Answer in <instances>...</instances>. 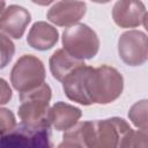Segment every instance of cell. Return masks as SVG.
I'll use <instances>...</instances> for the list:
<instances>
[{"instance_id": "obj_23", "label": "cell", "mask_w": 148, "mask_h": 148, "mask_svg": "<svg viewBox=\"0 0 148 148\" xmlns=\"http://www.w3.org/2000/svg\"><path fill=\"white\" fill-rule=\"evenodd\" d=\"M90 1L96 2V3H108V2H110L111 0H90Z\"/></svg>"}, {"instance_id": "obj_7", "label": "cell", "mask_w": 148, "mask_h": 148, "mask_svg": "<svg viewBox=\"0 0 148 148\" xmlns=\"http://www.w3.org/2000/svg\"><path fill=\"white\" fill-rule=\"evenodd\" d=\"M51 132L46 127L16 125L9 133L1 135L2 147H51Z\"/></svg>"}, {"instance_id": "obj_19", "label": "cell", "mask_w": 148, "mask_h": 148, "mask_svg": "<svg viewBox=\"0 0 148 148\" xmlns=\"http://www.w3.org/2000/svg\"><path fill=\"white\" fill-rule=\"evenodd\" d=\"M1 135H5L16 127V120L13 112L8 109L1 108Z\"/></svg>"}, {"instance_id": "obj_18", "label": "cell", "mask_w": 148, "mask_h": 148, "mask_svg": "<svg viewBox=\"0 0 148 148\" xmlns=\"http://www.w3.org/2000/svg\"><path fill=\"white\" fill-rule=\"evenodd\" d=\"M15 52V46L13 42L6 36L5 34H1V68H5L7 64L12 60Z\"/></svg>"}, {"instance_id": "obj_9", "label": "cell", "mask_w": 148, "mask_h": 148, "mask_svg": "<svg viewBox=\"0 0 148 148\" xmlns=\"http://www.w3.org/2000/svg\"><path fill=\"white\" fill-rule=\"evenodd\" d=\"M86 12L87 5L81 0H60L49 9L46 17L51 23L67 28L79 23Z\"/></svg>"}, {"instance_id": "obj_12", "label": "cell", "mask_w": 148, "mask_h": 148, "mask_svg": "<svg viewBox=\"0 0 148 148\" xmlns=\"http://www.w3.org/2000/svg\"><path fill=\"white\" fill-rule=\"evenodd\" d=\"M58 39L59 32L53 25L44 21H38L35 22L30 28L27 37V43L35 50L46 51L52 49L58 43Z\"/></svg>"}, {"instance_id": "obj_5", "label": "cell", "mask_w": 148, "mask_h": 148, "mask_svg": "<svg viewBox=\"0 0 148 148\" xmlns=\"http://www.w3.org/2000/svg\"><path fill=\"white\" fill-rule=\"evenodd\" d=\"M45 75V67L39 58L32 54H23L10 71V83L15 90L22 92L43 84Z\"/></svg>"}, {"instance_id": "obj_3", "label": "cell", "mask_w": 148, "mask_h": 148, "mask_svg": "<svg viewBox=\"0 0 148 148\" xmlns=\"http://www.w3.org/2000/svg\"><path fill=\"white\" fill-rule=\"evenodd\" d=\"M130 124L119 117L90 121L88 148H113L123 147L127 135L131 133Z\"/></svg>"}, {"instance_id": "obj_2", "label": "cell", "mask_w": 148, "mask_h": 148, "mask_svg": "<svg viewBox=\"0 0 148 148\" xmlns=\"http://www.w3.org/2000/svg\"><path fill=\"white\" fill-rule=\"evenodd\" d=\"M124 90V77L114 67L102 65L91 68L88 79V91L92 104H110Z\"/></svg>"}, {"instance_id": "obj_22", "label": "cell", "mask_w": 148, "mask_h": 148, "mask_svg": "<svg viewBox=\"0 0 148 148\" xmlns=\"http://www.w3.org/2000/svg\"><path fill=\"white\" fill-rule=\"evenodd\" d=\"M142 23H143V27H145V29L148 31V12L146 13V15H145V17H143V21H142Z\"/></svg>"}, {"instance_id": "obj_21", "label": "cell", "mask_w": 148, "mask_h": 148, "mask_svg": "<svg viewBox=\"0 0 148 148\" xmlns=\"http://www.w3.org/2000/svg\"><path fill=\"white\" fill-rule=\"evenodd\" d=\"M31 1L38 6H49L50 3H52L56 0H31Z\"/></svg>"}, {"instance_id": "obj_4", "label": "cell", "mask_w": 148, "mask_h": 148, "mask_svg": "<svg viewBox=\"0 0 148 148\" xmlns=\"http://www.w3.org/2000/svg\"><path fill=\"white\" fill-rule=\"evenodd\" d=\"M61 42L64 49L79 60L92 59L99 50L96 32L83 23L67 27L62 32Z\"/></svg>"}, {"instance_id": "obj_15", "label": "cell", "mask_w": 148, "mask_h": 148, "mask_svg": "<svg viewBox=\"0 0 148 148\" xmlns=\"http://www.w3.org/2000/svg\"><path fill=\"white\" fill-rule=\"evenodd\" d=\"M90 132V121H77L73 127L64 132L62 142L58 145L59 148L62 147H88Z\"/></svg>"}, {"instance_id": "obj_14", "label": "cell", "mask_w": 148, "mask_h": 148, "mask_svg": "<svg viewBox=\"0 0 148 148\" xmlns=\"http://www.w3.org/2000/svg\"><path fill=\"white\" fill-rule=\"evenodd\" d=\"M84 64V60H79L71 56L65 49L56 50L52 56L50 57L49 65H50V72L52 76L62 82L64 79L76 67Z\"/></svg>"}, {"instance_id": "obj_8", "label": "cell", "mask_w": 148, "mask_h": 148, "mask_svg": "<svg viewBox=\"0 0 148 148\" xmlns=\"http://www.w3.org/2000/svg\"><path fill=\"white\" fill-rule=\"evenodd\" d=\"M91 66L86 64L73 69L62 81V89L68 99L81 105H91L92 102L88 91V79Z\"/></svg>"}, {"instance_id": "obj_6", "label": "cell", "mask_w": 148, "mask_h": 148, "mask_svg": "<svg viewBox=\"0 0 148 148\" xmlns=\"http://www.w3.org/2000/svg\"><path fill=\"white\" fill-rule=\"evenodd\" d=\"M118 53L128 66H141L148 60V36L140 30H128L118 39Z\"/></svg>"}, {"instance_id": "obj_1", "label": "cell", "mask_w": 148, "mask_h": 148, "mask_svg": "<svg viewBox=\"0 0 148 148\" xmlns=\"http://www.w3.org/2000/svg\"><path fill=\"white\" fill-rule=\"evenodd\" d=\"M52 90L47 83H43L31 90L20 92L18 117L21 123L32 127L50 128V101Z\"/></svg>"}, {"instance_id": "obj_20", "label": "cell", "mask_w": 148, "mask_h": 148, "mask_svg": "<svg viewBox=\"0 0 148 148\" xmlns=\"http://www.w3.org/2000/svg\"><path fill=\"white\" fill-rule=\"evenodd\" d=\"M1 84H2V96H1V104H6L10 98H12V90L7 86V82L1 79Z\"/></svg>"}, {"instance_id": "obj_11", "label": "cell", "mask_w": 148, "mask_h": 148, "mask_svg": "<svg viewBox=\"0 0 148 148\" xmlns=\"http://www.w3.org/2000/svg\"><path fill=\"white\" fill-rule=\"evenodd\" d=\"M146 13L140 0H118L112 8V18L120 28H136L142 23Z\"/></svg>"}, {"instance_id": "obj_16", "label": "cell", "mask_w": 148, "mask_h": 148, "mask_svg": "<svg viewBox=\"0 0 148 148\" xmlns=\"http://www.w3.org/2000/svg\"><path fill=\"white\" fill-rule=\"evenodd\" d=\"M128 119L138 127H148V99H141L134 103L128 111Z\"/></svg>"}, {"instance_id": "obj_13", "label": "cell", "mask_w": 148, "mask_h": 148, "mask_svg": "<svg viewBox=\"0 0 148 148\" xmlns=\"http://www.w3.org/2000/svg\"><path fill=\"white\" fill-rule=\"evenodd\" d=\"M81 116V109L65 102H57L50 109V121L57 131L69 130L79 121Z\"/></svg>"}, {"instance_id": "obj_10", "label": "cell", "mask_w": 148, "mask_h": 148, "mask_svg": "<svg viewBox=\"0 0 148 148\" xmlns=\"http://www.w3.org/2000/svg\"><path fill=\"white\" fill-rule=\"evenodd\" d=\"M30 22L31 15L28 9L17 5H10L1 13V34L9 38L20 39Z\"/></svg>"}, {"instance_id": "obj_17", "label": "cell", "mask_w": 148, "mask_h": 148, "mask_svg": "<svg viewBox=\"0 0 148 148\" xmlns=\"http://www.w3.org/2000/svg\"><path fill=\"white\" fill-rule=\"evenodd\" d=\"M123 147H148V127H141L138 131H131L125 139Z\"/></svg>"}]
</instances>
